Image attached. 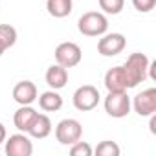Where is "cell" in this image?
<instances>
[{"instance_id": "obj_1", "label": "cell", "mask_w": 156, "mask_h": 156, "mask_svg": "<svg viewBox=\"0 0 156 156\" xmlns=\"http://www.w3.org/2000/svg\"><path fill=\"white\" fill-rule=\"evenodd\" d=\"M149 57L145 53H130L123 64V72H125V77H127V85L129 88H134L138 87L140 83H143L147 79V73H149Z\"/></svg>"}, {"instance_id": "obj_2", "label": "cell", "mask_w": 156, "mask_h": 156, "mask_svg": "<svg viewBox=\"0 0 156 156\" xmlns=\"http://www.w3.org/2000/svg\"><path fill=\"white\" fill-rule=\"evenodd\" d=\"M77 30H79V33H83L87 37H101L108 30V20L99 11H88V13H83L79 17Z\"/></svg>"}, {"instance_id": "obj_3", "label": "cell", "mask_w": 156, "mask_h": 156, "mask_svg": "<svg viewBox=\"0 0 156 156\" xmlns=\"http://www.w3.org/2000/svg\"><path fill=\"white\" fill-rule=\"evenodd\" d=\"M81 136H83V127L73 118L61 119L55 127V138L61 145H72L77 140H81Z\"/></svg>"}, {"instance_id": "obj_4", "label": "cell", "mask_w": 156, "mask_h": 156, "mask_svg": "<svg viewBox=\"0 0 156 156\" xmlns=\"http://www.w3.org/2000/svg\"><path fill=\"white\" fill-rule=\"evenodd\" d=\"M105 112L110 118L121 119L130 112V98L127 96V90L123 92H108L105 98Z\"/></svg>"}, {"instance_id": "obj_5", "label": "cell", "mask_w": 156, "mask_h": 156, "mask_svg": "<svg viewBox=\"0 0 156 156\" xmlns=\"http://www.w3.org/2000/svg\"><path fill=\"white\" fill-rule=\"evenodd\" d=\"M99 90L92 85H83L79 87L75 92H73V107L81 112H88V110H94L99 103Z\"/></svg>"}, {"instance_id": "obj_6", "label": "cell", "mask_w": 156, "mask_h": 156, "mask_svg": "<svg viewBox=\"0 0 156 156\" xmlns=\"http://www.w3.org/2000/svg\"><path fill=\"white\" fill-rule=\"evenodd\" d=\"M83 59V51L75 42H61L55 48V61L57 64L64 66V68H73L81 62Z\"/></svg>"}, {"instance_id": "obj_7", "label": "cell", "mask_w": 156, "mask_h": 156, "mask_svg": "<svg viewBox=\"0 0 156 156\" xmlns=\"http://www.w3.org/2000/svg\"><path fill=\"white\" fill-rule=\"evenodd\" d=\"M127 46V39L123 33H103L98 41V51L103 57H114L121 53Z\"/></svg>"}, {"instance_id": "obj_8", "label": "cell", "mask_w": 156, "mask_h": 156, "mask_svg": "<svg viewBox=\"0 0 156 156\" xmlns=\"http://www.w3.org/2000/svg\"><path fill=\"white\" fill-rule=\"evenodd\" d=\"M130 107L141 118H149L151 114H154L156 112V88H147V90L136 94Z\"/></svg>"}, {"instance_id": "obj_9", "label": "cell", "mask_w": 156, "mask_h": 156, "mask_svg": "<svg viewBox=\"0 0 156 156\" xmlns=\"http://www.w3.org/2000/svg\"><path fill=\"white\" fill-rule=\"evenodd\" d=\"M33 152V143L31 140L24 134H13L9 140H6V154L8 156H31Z\"/></svg>"}, {"instance_id": "obj_10", "label": "cell", "mask_w": 156, "mask_h": 156, "mask_svg": "<svg viewBox=\"0 0 156 156\" xmlns=\"http://www.w3.org/2000/svg\"><path fill=\"white\" fill-rule=\"evenodd\" d=\"M105 88L108 92H123L129 88L127 85V77L123 72V66H114L105 73Z\"/></svg>"}, {"instance_id": "obj_11", "label": "cell", "mask_w": 156, "mask_h": 156, "mask_svg": "<svg viewBox=\"0 0 156 156\" xmlns=\"http://www.w3.org/2000/svg\"><path fill=\"white\" fill-rule=\"evenodd\" d=\"M39 92H37V87L35 83L31 81H20L15 85L13 88V99L19 103V105H31L35 99H37Z\"/></svg>"}, {"instance_id": "obj_12", "label": "cell", "mask_w": 156, "mask_h": 156, "mask_svg": "<svg viewBox=\"0 0 156 156\" xmlns=\"http://www.w3.org/2000/svg\"><path fill=\"white\" fill-rule=\"evenodd\" d=\"M46 85L51 88V90H61L66 87L68 83V70L61 64H51L48 70H46Z\"/></svg>"}, {"instance_id": "obj_13", "label": "cell", "mask_w": 156, "mask_h": 156, "mask_svg": "<svg viewBox=\"0 0 156 156\" xmlns=\"http://www.w3.org/2000/svg\"><path fill=\"white\" fill-rule=\"evenodd\" d=\"M37 114H39V112H37L31 105H20V108H19V110L15 112V116H13V123H15V127H17L20 132H28V130L31 129V125H33Z\"/></svg>"}, {"instance_id": "obj_14", "label": "cell", "mask_w": 156, "mask_h": 156, "mask_svg": "<svg viewBox=\"0 0 156 156\" xmlns=\"http://www.w3.org/2000/svg\"><path fill=\"white\" fill-rule=\"evenodd\" d=\"M28 134L35 140H44L51 134V119L46 114H37L31 129L28 130Z\"/></svg>"}, {"instance_id": "obj_15", "label": "cell", "mask_w": 156, "mask_h": 156, "mask_svg": "<svg viewBox=\"0 0 156 156\" xmlns=\"http://www.w3.org/2000/svg\"><path fill=\"white\" fill-rule=\"evenodd\" d=\"M39 107L44 110V112H57L61 110L62 107V98L57 90H48V92H42L39 98Z\"/></svg>"}, {"instance_id": "obj_16", "label": "cell", "mask_w": 156, "mask_h": 156, "mask_svg": "<svg viewBox=\"0 0 156 156\" xmlns=\"http://www.w3.org/2000/svg\"><path fill=\"white\" fill-rule=\"evenodd\" d=\"M73 2L72 0H46V9L55 19H64L72 13Z\"/></svg>"}, {"instance_id": "obj_17", "label": "cell", "mask_w": 156, "mask_h": 156, "mask_svg": "<svg viewBox=\"0 0 156 156\" xmlns=\"http://www.w3.org/2000/svg\"><path fill=\"white\" fill-rule=\"evenodd\" d=\"M121 149L116 141H110V140H105L101 141L98 147H96V154L98 156H119Z\"/></svg>"}, {"instance_id": "obj_18", "label": "cell", "mask_w": 156, "mask_h": 156, "mask_svg": "<svg viewBox=\"0 0 156 156\" xmlns=\"http://www.w3.org/2000/svg\"><path fill=\"white\" fill-rule=\"evenodd\" d=\"M125 0H99V8L107 15H119L123 11Z\"/></svg>"}, {"instance_id": "obj_19", "label": "cell", "mask_w": 156, "mask_h": 156, "mask_svg": "<svg viewBox=\"0 0 156 156\" xmlns=\"http://www.w3.org/2000/svg\"><path fill=\"white\" fill-rule=\"evenodd\" d=\"M92 147L87 143V141H81V140H77L75 143L70 145V154L72 156H92Z\"/></svg>"}, {"instance_id": "obj_20", "label": "cell", "mask_w": 156, "mask_h": 156, "mask_svg": "<svg viewBox=\"0 0 156 156\" xmlns=\"http://www.w3.org/2000/svg\"><path fill=\"white\" fill-rule=\"evenodd\" d=\"M0 37L6 41V44L11 48L17 42V30L9 24H0Z\"/></svg>"}, {"instance_id": "obj_21", "label": "cell", "mask_w": 156, "mask_h": 156, "mask_svg": "<svg viewBox=\"0 0 156 156\" xmlns=\"http://www.w3.org/2000/svg\"><path fill=\"white\" fill-rule=\"evenodd\" d=\"M132 6H134V9L140 11V13H149V11L154 9L156 0H132Z\"/></svg>"}, {"instance_id": "obj_22", "label": "cell", "mask_w": 156, "mask_h": 156, "mask_svg": "<svg viewBox=\"0 0 156 156\" xmlns=\"http://www.w3.org/2000/svg\"><path fill=\"white\" fill-rule=\"evenodd\" d=\"M6 138H8V132H6V127H4V123H0V145H2V143L6 141Z\"/></svg>"}, {"instance_id": "obj_23", "label": "cell", "mask_w": 156, "mask_h": 156, "mask_svg": "<svg viewBox=\"0 0 156 156\" xmlns=\"http://www.w3.org/2000/svg\"><path fill=\"white\" fill-rule=\"evenodd\" d=\"M149 118H151V125H149V127H151V132H152V134H156V127H154V125H156V116H154V114H151Z\"/></svg>"}, {"instance_id": "obj_24", "label": "cell", "mask_w": 156, "mask_h": 156, "mask_svg": "<svg viewBox=\"0 0 156 156\" xmlns=\"http://www.w3.org/2000/svg\"><path fill=\"white\" fill-rule=\"evenodd\" d=\"M8 48H9V46L6 44V41H4L2 37H0V55H4V51H6Z\"/></svg>"}]
</instances>
